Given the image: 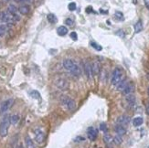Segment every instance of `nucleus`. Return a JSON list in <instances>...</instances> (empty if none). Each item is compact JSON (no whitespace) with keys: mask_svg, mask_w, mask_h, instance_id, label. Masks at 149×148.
Segmentation results:
<instances>
[{"mask_svg":"<svg viewBox=\"0 0 149 148\" xmlns=\"http://www.w3.org/2000/svg\"><path fill=\"white\" fill-rule=\"evenodd\" d=\"M13 103H14V99H12V98L7 99L6 101H3L2 104H1V106H0V113H1V114L6 113V112L11 108Z\"/></svg>","mask_w":149,"mask_h":148,"instance_id":"nucleus-6","label":"nucleus"},{"mask_svg":"<svg viewBox=\"0 0 149 148\" xmlns=\"http://www.w3.org/2000/svg\"><path fill=\"white\" fill-rule=\"evenodd\" d=\"M65 23H66V25L70 26V27H72L74 25V21L72 19H70V18H67L65 20Z\"/></svg>","mask_w":149,"mask_h":148,"instance_id":"nucleus-34","label":"nucleus"},{"mask_svg":"<svg viewBox=\"0 0 149 148\" xmlns=\"http://www.w3.org/2000/svg\"><path fill=\"white\" fill-rule=\"evenodd\" d=\"M91 46H92L93 48H94V49H95L97 51H101V49H102V47H101V45L97 44V43H96V42H94V41L91 42Z\"/></svg>","mask_w":149,"mask_h":148,"instance_id":"nucleus-27","label":"nucleus"},{"mask_svg":"<svg viewBox=\"0 0 149 148\" xmlns=\"http://www.w3.org/2000/svg\"><path fill=\"white\" fill-rule=\"evenodd\" d=\"M83 69H84V72H85V75L87 77L89 80L93 78V69H92V64H91L89 61H85L83 63Z\"/></svg>","mask_w":149,"mask_h":148,"instance_id":"nucleus-8","label":"nucleus"},{"mask_svg":"<svg viewBox=\"0 0 149 148\" xmlns=\"http://www.w3.org/2000/svg\"><path fill=\"white\" fill-rule=\"evenodd\" d=\"M18 148H23V146L22 145H20V146H18Z\"/></svg>","mask_w":149,"mask_h":148,"instance_id":"nucleus-42","label":"nucleus"},{"mask_svg":"<svg viewBox=\"0 0 149 148\" xmlns=\"http://www.w3.org/2000/svg\"><path fill=\"white\" fill-rule=\"evenodd\" d=\"M117 35H120L122 38H124V34L123 33V31H122V30H120V32H117Z\"/></svg>","mask_w":149,"mask_h":148,"instance_id":"nucleus-38","label":"nucleus"},{"mask_svg":"<svg viewBox=\"0 0 149 148\" xmlns=\"http://www.w3.org/2000/svg\"><path fill=\"white\" fill-rule=\"evenodd\" d=\"M103 141L104 143L106 144L107 145H109V146H112V143L113 142V138L112 137V135L110 134H108V133H105L103 135Z\"/></svg>","mask_w":149,"mask_h":148,"instance_id":"nucleus-15","label":"nucleus"},{"mask_svg":"<svg viewBox=\"0 0 149 148\" xmlns=\"http://www.w3.org/2000/svg\"><path fill=\"white\" fill-rule=\"evenodd\" d=\"M145 4H146V6L149 9V0H145Z\"/></svg>","mask_w":149,"mask_h":148,"instance_id":"nucleus-37","label":"nucleus"},{"mask_svg":"<svg viewBox=\"0 0 149 148\" xmlns=\"http://www.w3.org/2000/svg\"><path fill=\"white\" fill-rule=\"evenodd\" d=\"M86 12H87V13H91V12H93V7H92V6H88L87 9H86Z\"/></svg>","mask_w":149,"mask_h":148,"instance_id":"nucleus-36","label":"nucleus"},{"mask_svg":"<svg viewBox=\"0 0 149 148\" xmlns=\"http://www.w3.org/2000/svg\"><path fill=\"white\" fill-rule=\"evenodd\" d=\"M18 121H19V115L17 114H14L12 115V116H10V123H12V124H17V123H18Z\"/></svg>","mask_w":149,"mask_h":148,"instance_id":"nucleus-25","label":"nucleus"},{"mask_svg":"<svg viewBox=\"0 0 149 148\" xmlns=\"http://www.w3.org/2000/svg\"><path fill=\"white\" fill-rule=\"evenodd\" d=\"M123 80H124V71H123V70L119 67L115 68L113 72V75H112V79H111L112 84L114 85V86H117Z\"/></svg>","mask_w":149,"mask_h":148,"instance_id":"nucleus-3","label":"nucleus"},{"mask_svg":"<svg viewBox=\"0 0 149 148\" xmlns=\"http://www.w3.org/2000/svg\"><path fill=\"white\" fill-rule=\"evenodd\" d=\"M68 7H69V10L70 11H74L75 9H76V4L75 3H70L69 4V6H68Z\"/></svg>","mask_w":149,"mask_h":148,"instance_id":"nucleus-31","label":"nucleus"},{"mask_svg":"<svg viewBox=\"0 0 149 148\" xmlns=\"http://www.w3.org/2000/svg\"><path fill=\"white\" fill-rule=\"evenodd\" d=\"M130 123V117L127 115H122L117 119V123L121 124V125H127Z\"/></svg>","mask_w":149,"mask_h":148,"instance_id":"nucleus-12","label":"nucleus"},{"mask_svg":"<svg viewBox=\"0 0 149 148\" xmlns=\"http://www.w3.org/2000/svg\"><path fill=\"white\" fill-rule=\"evenodd\" d=\"M97 130H96L94 127H89L87 130V136L88 138L91 140V141H93V140L96 139V137H97Z\"/></svg>","mask_w":149,"mask_h":148,"instance_id":"nucleus-10","label":"nucleus"},{"mask_svg":"<svg viewBox=\"0 0 149 148\" xmlns=\"http://www.w3.org/2000/svg\"><path fill=\"white\" fill-rule=\"evenodd\" d=\"M128 83H129V82H128V81H127V80H125V79H124V80H123V81H122L121 82H120V83H119L118 85L116 86V88H117V91H119V92H123V91L124 90V88L126 87V85Z\"/></svg>","mask_w":149,"mask_h":148,"instance_id":"nucleus-19","label":"nucleus"},{"mask_svg":"<svg viewBox=\"0 0 149 148\" xmlns=\"http://www.w3.org/2000/svg\"><path fill=\"white\" fill-rule=\"evenodd\" d=\"M100 130L101 132H103V133H107V125L104 123H101L100 124Z\"/></svg>","mask_w":149,"mask_h":148,"instance_id":"nucleus-32","label":"nucleus"},{"mask_svg":"<svg viewBox=\"0 0 149 148\" xmlns=\"http://www.w3.org/2000/svg\"><path fill=\"white\" fill-rule=\"evenodd\" d=\"M60 103L69 111H73L76 107V103L73 99L67 96V95H61L60 97Z\"/></svg>","mask_w":149,"mask_h":148,"instance_id":"nucleus-4","label":"nucleus"},{"mask_svg":"<svg viewBox=\"0 0 149 148\" xmlns=\"http://www.w3.org/2000/svg\"><path fill=\"white\" fill-rule=\"evenodd\" d=\"M34 135H35V140H36L37 143L39 144H41V143L44 142L45 140V134L43 133V131L41 129L38 128L34 131Z\"/></svg>","mask_w":149,"mask_h":148,"instance_id":"nucleus-7","label":"nucleus"},{"mask_svg":"<svg viewBox=\"0 0 149 148\" xmlns=\"http://www.w3.org/2000/svg\"><path fill=\"white\" fill-rule=\"evenodd\" d=\"M47 20H48L50 24H55V23H57V21H58L57 17L54 14H48L47 15Z\"/></svg>","mask_w":149,"mask_h":148,"instance_id":"nucleus-23","label":"nucleus"},{"mask_svg":"<svg viewBox=\"0 0 149 148\" xmlns=\"http://www.w3.org/2000/svg\"><path fill=\"white\" fill-rule=\"evenodd\" d=\"M83 140H85L83 137H82V136H79V137H77V138H75V141H79V142H81V141H83Z\"/></svg>","mask_w":149,"mask_h":148,"instance_id":"nucleus-35","label":"nucleus"},{"mask_svg":"<svg viewBox=\"0 0 149 148\" xmlns=\"http://www.w3.org/2000/svg\"><path fill=\"white\" fill-rule=\"evenodd\" d=\"M146 113L149 115V107H147V108H146Z\"/></svg>","mask_w":149,"mask_h":148,"instance_id":"nucleus-39","label":"nucleus"},{"mask_svg":"<svg viewBox=\"0 0 149 148\" xmlns=\"http://www.w3.org/2000/svg\"><path fill=\"white\" fill-rule=\"evenodd\" d=\"M15 2L17 3H24V4H31L33 3V0H14Z\"/></svg>","mask_w":149,"mask_h":148,"instance_id":"nucleus-30","label":"nucleus"},{"mask_svg":"<svg viewBox=\"0 0 149 148\" xmlns=\"http://www.w3.org/2000/svg\"><path fill=\"white\" fill-rule=\"evenodd\" d=\"M125 100H126V101L128 102V104H129L130 106H133V105L135 103V95L132 94V93L126 95Z\"/></svg>","mask_w":149,"mask_h":148,"instance_id":"nucleus-20","label":"nucleus"},{"mask_svg":"<svg viewBox=\"0 0 149 148\" xmlns=\"http://www.w3.org/2000/svg\"><path fill=\"white\" fill-rule=\"evenodd\" d=\"M25 144H26V147L27 148H36L32 139H31L28 135H27V136L25 137Z\"/></svg>","mask_w":149,"mask_h":148,"instance_id":"nucleus-17","label":"nucleus"},{"mask_svg":"<svg viewBox=\"0 0 149 148\" xmlns=\"http://www.w3.org/2000/svg\"><path fill=\"white\" fill-rule=\"evenodd\" d=\"M56 86L61 91H67L70 88V83L69 81L64 78H58L55 81Z\"/></svg>","mask_w":149,"mask_h":148,"instance_id":"nucleus-5","label":"nucleus"},{"mask_svg":"<svg viewBox=\"0 0 149 148\" xmlns=\"http://www.w3.org/2000/svg\"><path fill=\"white\" fill-rule=\"evenodd\" d=\"M92 69H93V75H99L101 73V64L98 60H94L92 64Z\"/></svg>","mask_w":149,"mask_h":148,"instance_id":"nucleus-11","label":"nucleus"},{"mask_svg":"<svg viewBox=\"0 0 149 148\" xmlns=\"http://www.w3.org/2000/svg\"><path fill=\"white\" fill-rule=\"evenodd\" d=\"M113 142L116 145H121L122 143H123V138H122L121 135L117 134V135H115V136L113 137Z\"/></svg>","mask_w":149,"mask_h":148,"instance_id":"nucleus-26","label":"nucleus"},{"mask_svg":"<svg viewBox=\"0 0 149 148\" xmlns=\"http://www.w3.org/2000/svg\"><path fill=\"white\" fill-rule=\"evenodd\" d=\"M70 37L72 40H77V39H78V35H77V33L74 32V31H73V32H70Z\"/></svg>","mask_w":149,"mask_h":148,"instance_id":"nucleus-33","label":"nucleus"},{"mask_svg":"<svg viewBox=\"0 0 149 148\" xmlns=\"http://www.w3.org/2000/svg\"><path fill=\"white\" fill-rule=\"evenodd\" d=\"M17 10H18V9H17L14 5H9L8 12L12 15V17H14L15 21H19L20 20V17L17 15Z\"/></svg>","mask_w":149,"mask_h":148,"instance_id":"nucleus-9","label":"nucleus"},{"mask_svg":"<svg viewBox=\"0 0 149 148\" xmlns=\"http://www.w3.org/2000/svg\"><path fill=\"white\" fill-rule=\"evenodd\" d=\"M29 11H30V7L28 5H23L18 7V12L21 15H27L29 13Z\"/></svg>","mask_w":149,"mask_h":148,"instance_id":"nucleus-16","label":"nucleus"},{"mask_svg":"<svg viewBox=\"0 0 149 148\" xmlns=\"http://www.w3.org/2000/svg\"><path fill=\"white\" fill-rule=\"evenodd\" d=\"M147 79H148V81H149V72L147 73Z\"/></svg>","mask_w":149,"mask_h":148,"instance_id":"nucleus-40","label":"nucleus"},{"mask_svg":"<svg viewBox=\"0 0 149 148\" xmlns=\"http://www.w3.org/2000/svg\"><path fill=\"white\" fill-rule=\"evenodd\" d=\"M114 131H115L116 134L122 136V135L125 134V133H126V129L124 128V126L121 125V124H117V125H115V127H114Z\"/></svg>","mask_w":149,"mask_h":148,"instance_id":"nucleus-14","label":"nucleus"},{"mask_svg":"<svg viewBox=\"0 0 149 148\" xmlns=\"http://www.w3.org/2000/svg\"><path fill=\"white\" fill-rule=\"evenodd\" d=\"M63 67L65 70H67L68 71L72 73V75L76 76V77H80L82 74V69L79 65L77 64L76 62H74L72 59H66L63 61Z\"/></svg>","mask_w":149,"mask_h":148,"instance_id":"nucleus-1","label":"nucleus"},{"mask_svg":"<svg viewBox=\"0 0 149 148\" xmlns=\"http://www.w3.org/2000/svg\"><path fill=\"white\" fill-rule=\"evenodd\" d=\"M134 91H135V85H134L133 82H129L122 92H123L124 95H128V94H131Z\"/></svg>","mask_w":149,"mask_h":148,"instance_id":"nucleus-13","label":"nucleus"},{"mask_svg":"<svg viewBox=\"0 0 149 148\" xmlns=\"http://www.w3.org/2000/svg\"><path fill=\"white\" fill-rule=\"evenodd\" d=\"M147 93H148V95H149V87H148V89H147Z\"/></svg>","mask_w":149,"mask_h":148,"instance_id":"nucleus-41","label":"nucleus"},{"mask_svg":"<svg viewBox=\"0 0 149 148\" xmlns=\"http://www.w3.org/2000/svg\"><path fill=\"white\" fill-rule=\"evenodd\" d=\"M10 115H6L0 123V136L6 137L8 134V129L10 125Z\"/></svg>","mask_w":149,"mask_h":148,"instance_id":"nucleus-2","label":"nucleus"},{"mask_svg":"<svg viewBox=\"0 0 149 148\" xmlns=\"http://www.w3.org/2000/svg\"><path fill=\"white\" fill-rule=\"evenodd\" d=\"M135 33H139L141 31L143 30V23H142V20H138L137 22L135 24Z\"/></svg>","mask_w":149,"mask_h":148,"instance_id":"nucleus-21","label":"nucleus"},{"mask_svg":"<svg viewBox=\"0 0 149 148\" xmlns=\"http://www.w3.org/2000/svg\"><path fill=\"white\" fill-rule=\"evenodd\" d=\"M115 17L118 20H124V15H123L122 12L116 11L115 12Z\"/></svg>","mask_w":149,"mask_h":148,"instance_id":"nucleus-29","label":"nucleus"},{"mask_svg":"<svg viewBox=\"0 0 149 148\" xmlns=\"http://www.w3.org/2000/svg\"><path fill=\"white\" fill-rule=\"evenodd\" d=\"M144 123V120L143 118L140 117V116H138V117H135L134 120H133V124H134V126H135V127H138V126L142 125Z\"/></svg>","mask_w":149,"mask_h":148,"instance_id":"nucleus-22","label":"nucleus"},{"mask_svg":"<svg viewBox=\"0 0 149 148\" xmlns=\"http://www.w3.org/2000/svg\"><path fill=\"white\" fill-rule=\"evenodd\" d=\"M6 32V26L4 25V24L0 25V37L5 36Z\"/></svg>","mask_w":149,"mask_h":148,"instance_id":"nucleus-28","label":"nucleus"},{"mask_svg":"<svg viewBox=\"0 0 149 148\" xmlns=\"http://www.w3.org/2000/svg\"><path fill=\"white\" fill-rule=\"evenodd\" d=\"M57 33H58V35L59 36H65V35H67L68 33V28L65 27V26H60V27H59L58 28V29H57Z\"/></svg>","mask_w":149,"mask_h":148,"instance_id":"nucleus-18","label":"nucleus"},{"mask_svg":"<svg viewBox=\"0 0 149 148\" xmlns=\"http://www.w3.org/2000/svg\"><path fill=\"white\" fill-rule=\"evenodd\" d=\"M4 2H7V1H8V0H3Z\"/></svg>","mask_w":149,"mask_h":148,"instance_id":"nucleus-43","label":"nucleus"},{"mask_svg":"<svg viewBox=\"0 0 149 148\" xmlns=\"http://www.w3.org/2000/svg\"><path fill=\"white\" fill-rule=\"evenodd\" d=\"M29 95H30L33 99H36V100H40V93L38 92V91H36V90L31 91V92H29Z\"/></svg>","mask_w":149,"mask_h":148,"instance_id":"nucleus-24","label":"nucleus"}]
</instances>
